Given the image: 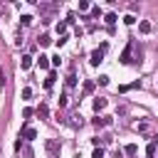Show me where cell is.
I'll list each match as a JSON object with an SVG mask.
<instances>
[{
    "instance_id": "21",
    "label": "cell",
    "mask_w": 158,
    "mask_h": 158,
    "mask_svg": "<svg viewBox=\"0 0 158 158\" xmlns=\"http://www.w3.org/2000/svg\"><path fill=\"white\" fill-rule=\"evenodd\" d=\"M89 10V2L86 0H79V12H86Z\"/></svg>"
},
{
    "instance_id": "6",
    "label": "cell",
    "mask_w": 158,
    "mask_h": 158,
    "mask_svg": "<svg viewBox=\"0 0 158 158\" xmlns=\"http://www.w3.org/2000/svg\"><path fill=\"white\" fill-rule=\"evenodd\" d=\"M106 104H109L106 99H101V96H96V99H94V111H96V114H99V111H104V109H106Z\"/></svg>"
},
{
    "instance_id": "1",
    "label": "cell",
    "mask_w": 158,
    "mask_h": 158,
    "mask_svg": "<svg viewBox=\"0 0 158 158\" xmlns=\"http://www.w3.org/2000/svg\"><path fill=\"white\" fill-rule=\"evenodd\" d=\"M104 52H106V42H104V44H101L99 49H94V52H91V57H89V62H91L94 67H99V64L104 62Z\"/></svg>"
},
{
    "instance_id": "27",
    "label": "cell",
    "mask_w": 158,
    "mask_h": 158,
    "mask_svg": "<svg viewBox=\"0 0 158 158\" xmlns=\"http://www.w3.org/2000/svg\"><path fill=\"white\" fill-rule=\"evenodd\" d=\"M96 81H99V84H101V86H106V84H109V77H106V74H101V77H99V79H96Z\"/></svg>"
},
{
    "instance_id": "15",
    "label": "cell",
    "mask_w": 158,
    "mask_h": 158,
    "mask_svg": "<svg viewBox=\"0 0 158 158\" xmlns=\"http://www.w3.org/2000/svg\"><path fill=\"white\" fill-rule=\"evenodd\" d=\"M57 32H59L62 37L67 35V20H62V22H57Z\"/></svg>"
},
{
    "instance_id": "23",
    "label": "cell",
    "mask_w": 158,
    "mask_h": 158,
    "mask_svg": "<svg viewBox=\"0 0 158 158\" xmlns=\"http://www.w3.org/2000/svg\"><path fill=\"white\" fill-rule=\"evenodd\" d=\"M20 20H22V25H25V27H27V25H32V15H22Z\"/></svg>"
},
{
    "instance_id": "26",
    "label": "cell",
    "mask_w": 158,
    "mask_h": 158,
    "mask_svg": "<svg viewBox=\"0 0 158 158\" xmlns=\"http://www.w3.org/2000/svg\"><path fill=\"white\" fill-rule=\"evenodd\" d=\"M123 22H126V25H133V22H136V17H133V15H131V12H128V15H126V17H123Z\"/></svg>"
},
{
    "instance_id": "8",
    "label": "cell",
    "mask_w": 158,
    "mask_h": 158,
    "mask_svg": "<svg viewBox=\"0 0 158 158\" xmlns=\"http://www.w3.org/2000/svg\"><path fill=\"white\" fill-rule=\"evenodd\" d=\"M32 67V57L30 54H22V59H20V69H30Z\"/></svg>"
},
{
    "instance_id": "5",
    "label": "cell",
    "mask_w": 158,
    "mask_h": 158,
    "mask_svg": "<svg viewBox=\"0 0 158 158\" xmlns=\"http://www.w3.org/2000/svg\"><path fill=\"white\" fill-rule=\"evenodd\" d=\"M94 89H96V81H94V79H86V81H84V86H81V91H84V94H94Z\"/></svg>"
},
{
    "instance_id": "19",
    "label": "cell",
    "mask_w": 158,
    "mask_h": 158,
    "mask_svg": "<svg viewBox=\"0 0 158 158\" xmlns=\"http://www.w3.org/2000/svg\"><path fill=\"white\" fill-rule=\"evenodd\" d=\"M67 86H69V89H72V86H77V77H74V74H69V77H67Z\"/></svg>"
},
{
    "instance_id": "17",
    "label": "cell",
    "mask_w": 158,
    "mask_h": 158,
    "mask_svg": "<svg viewBox=\"0 0 158 158\" xmlns=\"http://www.w3.org/2000/svg\"><path fill=\"white\" fill-rule=\"evenodd\" d=\"M37 44H42V47H47V44H52V40H49V35H42V37L37 40Z\"/></svg>"
},
{
    "instance_id": "30",
    "label": "cell",
    "mask_w": 158,
    "mask_h": 158,
    "mask_svg": "<svg viewBox=\"0 0 158 158\" xmlns=\"http://www.w3.org/2000/svg\"><path fill=\"white\" fill-rule=\"evenodd\" d=\"M2 86H5V72L0 69V89H2Z\"/></svg>"
},
{
    "instance_id": "14",
    "label": "cell",
    "mask_w": 158,
    "mask_h": 158,
    "mask_svg": "<svg viewBox=\"0 0 158 158\" xmlns=\"http://www.w3.org/2000/svg\"><path fill=\"white\" fill-rule=\"evenodd\" d=\"M35 114H37V116H42V118H44V116H47V114H49V109H47V104H40V106H37V111H35Z\"/></svg>"
},
{
    "instance_id": "7",
    "label": "cell",
    "mask_w": 158,
    "mask_h": 158,
    "mask_svg": "<svg viewBox=\"0 0 158 158\" xmlns=\"http://www.w3.org/2000/svg\"><path fill=\"white\" fill-rule=\"evenodd\" d=\"M109 123H111V116H96V118H94V126H96V128L109 126Z\"/></svg>"
},
{
    "instance_id": "3",
    "label": "cell",
    "mask_w": 158,
    "mask_h": 158,
    "mask_svg": "<svg viewBox=\"0 0 158 158\" xmlns=\"http://www.w3.org/2000/svg\"><path fill=\"white\" fill-rule=\"evenodd\" d=\"M133 47H136V44H133V40H131V42L126 44V49L121 52V62H123V64H131V62H133V59H131V54H133Z\"/></svg>"
},
{
    "instance_id": "28",
    "label": "cell",
    "mask_w": 158,
    "mask_h": 158,
    "mask_svg": "<svg viewBox=\"0 0 158 158\" xmlns=\"http://www.w3.org/2000/svg\"><path fill=\"white\" fill-rule=\"evenodd\" d=\"M32 114H35V109H30V106H27V109H22V116H25V118H30Z\"/></svg>"
},
{
    "instance_id": "20",
    "label": "cell",
    "mask_w": 158,
    "mask_h": 158,
    "mask_svg": "<svg viewBox=\"0 0 158 158\" xmlns=\"http://www.w3.org/2000/svg\"><path fill=\"white\" fill-rule=\"evenodd\" d=\"M91 158H104V148L99 146V148H94V153H91Z\"/></svg>"
},
{
    "instance_id": "13",
    "label": "cell",
    "mask_w": 158,
    "mask_h": 158,
    "mask_svg": "<svg viewBox=\"0 0 158 158\" xmlns=\"http://www.w3.org/2000/svg\"><path fill=\"white\" fill-rule=\"evenodd\" d=\"M141 86V81H133V84H123V86H118V91L123 94V91H131V89H138Z\"/></svg>"
},
{
    "instance_id": "25",
    "label": "cell",
    "mask_w": 158,
    "mask_h": 158,
    "mask_svg": "<svg viewBox=\"0 0 158 158\" xmlns=\"http://www.w3.org/2000/svg\"><path fill=\"white\" fill-rule=\"evenodd\" d=\"M136 131H138V133H146V131H148V123H136Z\"/></svg>"
},
{
    "instance_id": "10",
    "label": "cell",
    "mask_w": 158,
    "mask_h": 158,
    "mask_svg": "<svg viewBox=\"0 0 158 158\" xmlns=\"http://www.w3.org/2000/svg\"><path fill=\"white\" fill-rule=\"evenodd\" d=\"M104 20H106V25H109V30H114V22L118 20V15H116V12H109V15L104 17Z\"/></svg>"
},
{
    "instance_id": "11",
    "label": "cell",
    "mask_w": 158,
    "mask_h": 158,
    "mask_svg": "<svg viewBox=\"0 0 158 158\" xmlns=\"http://www.w3.org/2000/svg\"><path fill=\"white\" fill-rule=\"evenodd\" d=\"M138 30H141V32H143V35H148V32H151V30H153V25H151V22H148V20H141V25H138Z\"/></svg>"
},
{
    "instance_id": "24",
    "label": "cell",
    "mask_w": 158,
    "mask_h": 158,
    "mask_svg": "<svg viewBox=\"0 0 158 158\" xmlns=\"http://www.w3.org/2000/svg\"><path fill=\"white\" fill-rule=\"evenodd\" d=\"M22 99H32V89H30V86L22 89Z\"/></svg>"
},
{
    "instance_id": "29",
    "label": "cell",
    "mask_w": 158,
    "mask_h": 158,
    "mask_svg": "<svg viewBox=\"0 0 158 158\" xmlns=\"http://www.w3.org/2000/svg\"><path fill=\"white\" fill-rule=\"evenodd\" d=\"M40 10H42V12H52V10H54V5H40Z\"/></svg>"
},
{
    "instance_id": "4",
    "label": "cell",
    "mask_w": 158,
    "mask_h": 158,
    "mask_svg": "<svg viewBox=\"0 0 158 158\" xmlns=\"http://www.w3.org/2000/svg\"><path fill=\"white\" fill-rule=\"evenodd\" d=\"M20 138H25V141H35V138H37V131H35L32 126H27V123H25V126H22V131H20Z\"/></svg>"
},
{
    "instance_id": "16",
    "label": "cell",
    "mask_w": 158,
    "mask_h": 158,
    "mask_svg": "<svg viewBox=\"0 0 158 158\" xmlns=\"http://www.w3.org/2000/svg\"><path fill=\"white\" fill-rule=\"evenodd\" d=\"M67 104H69V94H67V91H62V94H59V106L64 109Z\"/></svg>"
},
{
    "instance_id": "12",
    "label": "cell",
    "mask_w": 158,
    "mask_h": 158,
    "mask_svg": "<svg viewBox=\"0 0 158 158\" xmlns=\"http://www.w3.org/2000/svg\"><path fill=\"white\" fill-rule=\"evenodd\" d=\"M37 64H40V69H47L52 62H49V57L47 54H40V59H37Z\"/></svg>"
},
{
    "instance_id": "2",
    "label": "cell",
    "mask_w": 158,
    "mask_h": 158,
    "mask_svg": "<svg viewBox=\"0 0 158 158\" xmlns=\"http://www.w3.org/2000/svg\"><path fill=\"white\" fill-rule=\"evenodd\" d=\"M44 148H47V156H49V158H57V153H59V143H57L54 138H47V141H44Z\"/></svg>"
},
{
    "instance_id": "18",
    "label": "cell",
    "mask_w": 158,
    "mask_h": 158,
    "mask_svg": "<svg viewBox=\"0 0 158 158\" xmlns=\"http://www.w3.org/2000/svg\"><path fill=\"white\" fill-rule=\"evenodd\" d=\"M123 151H126L128 156H136V151H138V146H136V143H128V146H126Z\"/></svg>"
},
{
    "instance_id": "9",
    "label": "cell",
    "mask_w": 158,
    "mask_h": 158,
    "mask_svg": "<svg viewBox=\"0 0 158 158\" xmlns=\"http://www.w3.org/2000/svg\"><path fill=\"white\" fill-rule=\"evenodd\" d=\"M54 79H57V72H49L47 79H44V89H52L54 86Z\"/></svg>"
},
{
    "instance_id": "22",
    "label": "cell",
    "mask_w": 158,
    "mask_h": 158,
    "mask_svg": "<svg viewBox=\"0 0 158 158\" xmlns=\"http://www.w3.org/2000/svg\"><path fill=\"white\" fill-rule=\"evenodd\" d=\"M91 17H101V7H99V5L91 7Z\"/></svg>"
}]
</instances>
